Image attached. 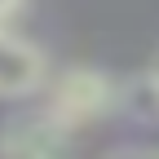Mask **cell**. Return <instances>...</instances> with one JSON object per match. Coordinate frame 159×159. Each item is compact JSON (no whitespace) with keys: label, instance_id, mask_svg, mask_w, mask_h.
Wrapping results in <instances>:
<instances>
[{"label":"cell","instance_id":"277c9868","mask_svg":"<svg viewBox=\"0 0 159 159\" xmlns=\"http://www.w3.org/2000/svg\"><path fill=\"white\" fill-rule=\"evenodd\" d=\"M146 89L155 93V102H159V57H155V71H150V80H146Z\"/></svg>","mask_w":159,"mask_h":159},{"label":"cell","instance_id":"6da1fadb","mask_svg":"<svg viewBox=\"0 0 159 159\" xmlns=\"http://www.w3.org/2000/svg\"><path fill=\"white\" fill-rule=\"evenodd\" d=\"M115 106V84L102 75V71H66L53 89V119L62 128H84L93 119H102L106 111Z\"/></svg>","mask_w":159,"mask_h":159},{"label":"cell","instance_id":"7a4b0ae2","mask_svg":"<svg viewBox=\"0 0 159 159\" xmlns=\"http://www.w3.org/2000/svg\"><path fill=\"white\" fill-rule=\"evenodd\" d=\"M66 133L53 115H40V119H13V124L0 133V150L5 155H57L66 150Z\"/></svg>","mask_w":159,"mask_h":159},{"label":"cell","instance_id":"3957f363","mask_svg":"<svg viewBox=\"0 0 159 159\" xmlns=\"http://www.w3.org/2000/svg\"><path fill=\"white\" fill-rule=\"evenodd\" d=\"M40 80H44V57H40L31 44L13 40L0 31V93L13 97V93H31Z\"/></svg>","mask_w":159,"mask_h":159},{"label":"cell","instance_id":"5b68a950","mask_svg":"<svg viewBox=\"0 0 159 159\" xmlns=\"http://www.w3.org/2000/svg\"><path fill=\"white\" fill-rule=\"evenodd\" d=\"M13 9H18V0H0V22H5V18H9Z\"/></svg>","mask_w":159,"mask_h":159}]
</instances>
